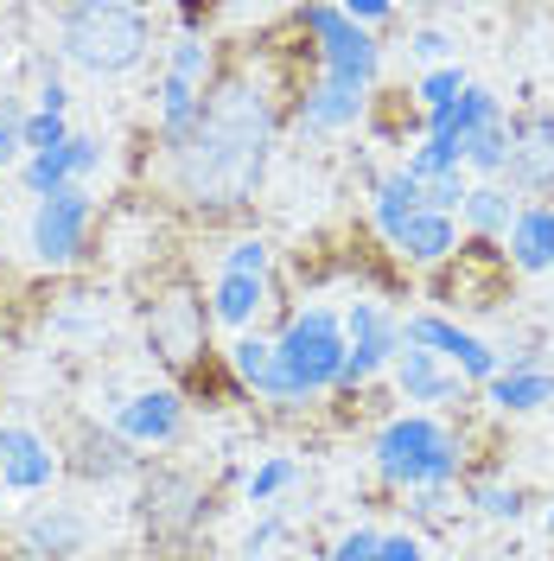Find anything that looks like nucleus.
<instances>
[{
  "instance_id": "f257e3e1",
  "label": "nucleus",
  "mask_w": 554,
  "mask_h": 561,
  "mask_svg": "<svg viewBox=\"0 0 554 561\" xmlns=\"http://www.w3.org/2000/svg\"><path fill=\"white\" fill-rule=\"evenodd\" d=\"M268 135H275V115L262 103V90H249V83L210 90L198 122L173 140L178 192L210 210L249 205V192L268 173Z\"/></svg>"
},
{
  "instance_id": "f03ea898",
  "label": "nucleus",
  "mask_w": 554,
  "mask_h": 561,
  "mask_svg": "<svg viewBox=\"0 0 554 561\" xmlns=\"http://www.w3.org/2000/svg\"><path fill=\"white\" fill-rule=\"evenodd\" d=\"M153 45V26L140 7H122V0H83V7H65L58 13V51H65L77 70L90 77H122L135 70Z\"/></svg>"
},
{
  "instance_id": "7ed1b4c3",
  "label": "nucleus",
  "mask_w": 554,
  "mask_h": 561,
  "mask_svg": "<svg viewBox=\"0 0 554 561\" xmlns=\"http://www.w3.org/2000/svg\"><path fill=\"white\" fill-rule=\"evenodd\" d=\"M338 370H345V319L332 307H307L275 339L268 402H300V396H319V389H338Z\"/></svg>"
},
{
  "instance_id": "20e7f679",
  "label": "nucleus",
  "mask_w": 554,
  "mask_h": 561,
  "mask_svg": "<svg viewBox=\"0 0 554 561\" xmlns=\"http://www.w3.org/2000/svg\"><path fill=\"white\" fill-rule=\"evenodd\" d=\"M377 472H382V485L440 491L459 472V440L434 415H402L377 434Z\"/></svg>"
},
{
  "instance_id": "39448f33",
  "label": "nucleus",
  "mask_w": 554,
  "mask_h": 561,
  "mask_svg": "<svg viewBox=\"0 0 554 561\" xmlns=\"http://www.w3.org/2000/svg\"><path fill=\"white\" fill-rule=\"evenodd\" d=\"M307 33L319 45V65H325V83L338 90H370L377 83V38L357 33L345 20V7H307Z\"/></svg>"
},
{
  "instance_id": "423d86ee",
  "label": "nucleus",
  "mask_w": 554,
  "mask_h": 561,
  "mask_svg": "<svg viewBox=\"0 0 554 561\" xmlns=\"http://www.w3.org/2000/svg\"><path fill=\"white\" fill-rule=\"evenodd\" d=\"M90 217H96V198L83 185H65L51 198H38L33 210V255L45 268H65L83 255V237H90Z\"/></svg>"
},
{
  "instance_id": "0eeeda50",
  "label": "nucleus",
  "mask_w": 554,
  "mask_h": 561,
  "mask_svg": "<svg viewBox=\"0 0 554 561\" xmlns=\"http://www.w3.org/2000/svg\"><path fill=\"white\" fill-rule=\"evenodd\" d=\"M389 357H402V325L382 313L377 300H357L345 319V370H338V389L370 383Z\"/></svg>"
},
{
  "instance_id": "6e6552de",
  "label": "nucleus",
  "mask_w": 554,
  "mask_h": 561,
  "mask_svg": "<svg viewBox=\"0 0 554 561\" xmlns=\"http://www.w3.org/2000/svg\"><path fill=\"white\" fill-rule=\"evenodd\" d=\"M402 345L434 351V357L459 364V377H472V383H490V377L504 370V357H497L485 339H472L465 325H452V319H440V313H415L408 325H402Z\"/></svg>"
},
{
  "instance_id": "1a4fd4ad",
  "label": "nucleus",
  "mask_w": 554,
  "mask_h": 561,
  "mask_svg": "<svg viewBox=\"0 0 554 561\" xmlns=\"http://www.w3.org/2000/svg\"><path fill=\"white\" fill-rule=\"evenodd\" d=\"M178 421H185V402H178L173 389H140L128 402H115V434L128 440V447H166L178 440Z\"/></svg>"
},
{
  "instance_id": "9d476101",
  "label": "nucleus",
  "mask_w": 554,
  "mask_h": 561,
  "mask_svg": "<svg viewBox=\"0 0 554 561\" xmlns=\"http://www.w3.org/2000/svg\"><path fill=\"white\" fill-rule=\"evenodd\" d=\"M510 185L517 192H554V115H529L510 128Z\"/></svg>"
},
{
  "instance_id": "9b49d317",
  "label": "nucleus",
  "mask_w": 554,
  "mask_h": 561,
  "mask_svg": "<svg viewBox=\"0 0 554 561\" xmlns=\"http://www.w3.org/2000/svg\"><path fill=\"white\" fill-rule=\"evenodd\" d=\"M96 167H103V140L70 135L65 147H51V153H33V160H26V192H33V198H51V192L77 185V179L96 173Z\"/></svg>"
},
{
  "instance_id": "f8f14e48",
  "label": "nucleus",
  "mask_w": 554,
  "mask_h": 561,
  "mask_svg": "<svg viewBox=\"0 0 554 561\" xmlns=\"http://www.w3.org/2000/svg\"><path fill=\"white\" fill-rule=\"evenodd\" d=\"M58 479V454L33 427H0V485L7 491H45Z\"/></svg>"
},
{
  "instance_id": "ddd939ff",
  "label": "nucleus",
  "mask_w": 554,
  "mask_h": 561,
  "mask_svg": "<svg viewBox=\"0 0 554 561\" xmlns=\"http://www.w3.org/2000/svg\"><path fill=\"white\" fill-rule=\"evenodd\" d=\"M490 122H504V108H497V96H490V90H478V83H465V96H459L452 108H440V115H427V135H434V140H452V147L465 153V147H472L478 135H485Z\"/></svg>"
},
{
  "instance_id": "4468645a",
  "label": "nucleus",
  "mask_w": 554,
  "mask_h": 561,
  "mask_svg": "<svg viewBox=\"0 0 554 561\" xmlns=\"http://www.w3.org/2000/svg\"><path fill=\"white\" fill-rule=\"evenodd\" d=\"M395 383H402L408 402H452V396H459V370H447L434 351L402 345V357H395Z\"/></svg>"
},
{
  "instance_id": "2eb2a0df",
  "label": "nucleus",
  "mask_w": 554,
  "mask_h": 561,
  "mask_svg": "<svg viewBox=\"0 0 554 561\" xmlns=\"http://www.w3.org/2000/svg\"><path fill=\"white\" fill-rule=\"evenodd\" d=\"M83 517L70 511V504H51V511H33L26 517V549L45 561H65V556H83Z\"/></svg>"
},
{
  "instance_id": "dca6fc26",
  "label": "nucleus",
  "mask_w": 554,
  "mask_h": 561,
  "mask_svg": "<svg viewBox=\"0 0 554 561\" xmlns=\"http://www.w3.org/2000/svg\"><path fill=\"white\" fill-rule=\"evenodd\" d=\"M510 262H517L522 275L554 268V205L517 210V224H510Z\"/></svg>"
},
{
  "instance_id": "f3484780",
  "label": "nucleus",
  "mask_w": 554,
  "mask_h": 561,
  "mask_svg": "<svg viewBox=\"0 0 554 561\" xmlns=\"http://www.w3.org/2000/svg\"><path fill=\"white\" fill-rule=\"evenodd\" d=\"M395 249H402L408 262H420V268H434V262H447L452 249H459V230H452V217H440V210H415V217L402 224Z\"/></svg>"
},
{
  "instance_id": "a211bd4d",
  "label": "nucleus",
  "mask_w": 554,
  "mask_h": 561,
  "mask_svg": "<svg viewBox=\"0 0 554 561\" xmlns=\"http://www.w3.org/2000/svg\"><path fill=\"white\" fill-rule=\"evenodd\" d=\"M268 300V275H243V268H223L217 275V294H210V319L223 325H249Z\"/></svg>"
},
{
  "instance_id": "6ab92c4d",
  "label": "nucleus",
  "mask_w": 554,
  "mask_h": 561,
  "mask_svg": "<svg viewBox=\"0 0 554 561\" xmlns=\"http://www.w3.org/2000/svg\"><path fill=\"white\" fill-rule=\"evenodd\" d=\"M459 210H465V224H472V237H478V243H497V237H510V224H517L510 185H472Z\"/></svg>"
},
{
  "instance_id": "aec40b11",
  "label": "nucleus",
  "mask_w": 554,
  "mask_h": 561,
  "mask_svg": "<svg viewBox=\"0 0 554 561\" xmlns=\"http://www.w3.org/2000/svg\"><path fill=\"white\" fill-rule=\"evenodd\" d=\"M363 115V96L357 90H338V83H319L300 108V135H332V128H350Z\"/></svg>"
},
{
  "instance_id": "412c9836",
  "label": "nucleus",
  "mask_w": 554,
  "mask_h": 561,
  "mask_svg": "<svg viewBox=\"0 0 554 561\" xmlns=\"http://www.w3.org/2000/svg\"><path fill=\"white\" fill-rule=\"evenodd\" d=\"M490 402H497L504 415L549 409V402H554V377H549V370H497V377H490Z\"/></svg>"
},
{
  "instance_id": "4be33fe9",
  "label": "nucleus",
  "mask_w": 554,
  "mask_h": 561,
  "mask_svg": "<svg viewBox=\"0 0 554 561\" xmlns=\"http://www.w3.org/2000/svg\"><path fill=\"white\" fill-rule=\"evenodd\" d=\"M415 210H427V205H420V179H408V173H389V179L377 185V230L389 237V243L402 237V224H408Z\"/></svg>"
},
{
  "instance_id": "5701e85b",
  "label": "nucleus",
  "mask_w": 554,
  "mask_h": 561,
  "mask_svg": "<svg viewBox=\"0 0 554 561\" xmlns=\"http://www.w3.org/2000/svg\"><path fill=\"white\" fill-rule=\"evenodd\" d=\"M83 479H122L128 472V440L122 434H96V427H83V440H77V459H70Z\"/></svg>"
},
{
  "instance_id": "b1692460",
  "label": "nucleus",
  "mask_w": 554,
  "mask_h": 561,
  "mask_svg": "<svg viewBox=\"0 0 554 561\" xmlns=\"http://www.w3.org/2000/svg\"><path fill=\"white\" fill-rule=\"evenodd\" d=\"M147 517H153V524H192V517H198V485L160 472V479L147 485Z\"/></svg>"
},
{
  "instance_id": "393cba45",
  "label": "nucleus",
  "mask_w": 554,
  "mask_h": 561,
  "mask_svg": "<svg viewBox=\"0 0 554 561\" xmlns=\"http://www.w3.org/2000/svg\"><path fill=\"white\" fill-rule=\"evenodd\" d=\"M230 370H236L255 396H268V383H275V345H268V339H236V345H230Z\"/></svg>"
},
{
  "instance_id": "a878e982",
  "label": "nucleus",
  "mask_w": 554,
  "mask_h": 561,
  "mask_svg": "<svg viewBox=\"0 0 554 561\" xmlns=\"http://www.w3.org/2000/svg\"><path fill=\"white\" fill-rule=\"evenodd\" d=\"M408 179H440V173H465V153L452 147V140H420L415 153H408V167H402Z\"/></svg>"
},
{
  "instance_id": "bb28decb",
  "label": "nucleus",
  "mask_w": 554,
  "mask_h": 561,
  "mask_svg": "<svg viewBox=\"0 0 554 561\" xmlns=\"http://www.w3.org/2000/svg\"><path fill=\"white\" fill-rule=\"evenodd\" d=\"M420 108H427V115H440V108H452L459 103V96H465V70L459 65H440V70H427V77H420Z\"/></svg>"
},
{
  "instance_id": "cd10ccee",
  "label": "nucleus",
  "mask_w": 554,
  "mask_h": 561,
  "mask_svg": "<svg viewBox=\"0 0 554 561\" xmlns=\"http://www.w3.org/2000/svg\"><path fill=\"white\" fill-rule=\"evenodd\" d=\"M293 479H300L293 459H268V466H255V472H249V504H275Z\"/></svg>"
},
{
  "instance_id": "c85d7f7f",
  "label": "nucleus",
  "mask_w": 554,
  "mask_h": 561,
  "mask_svg": "<svg viewBox=\"0 0 554 561\" xmlns=\"http://www.w3.org/2000/svg\"><path fill=\"white\" fill-rule=\"evenodd\" d=\"M70 128H65V115H26L20 122V147H26V160L33 153H51V147H65Z\"/></svg>"
},
{
  "instance_id": "c756f323",
  "label": "nucleus",
  "mask_w": 554,
  "mask_h": 561,
  "mask_svg": "<svg viewBox=\"0 0 554 561\" xmlns=\"http://www.w3.org/2000/svg\"><path fill=\"white\" fill-rule=\"evenodd\" d=\"M472 504H478L485 517H497V524H517L522 517V491L517 485H478L472 491Z\"/></svg>"
},
{
  "instance_id": "7c9ffc66",
  "label": "nucleus",
  "mask_w": 554,
  "mask_h": 561,
  "mask_svg": "<svg viewBox=\"0 0 554 561\" xmlns=\"http://www.w3.org/2000/svg\"><path fill=\"white\" fill-rule=\"evenodd\" d=\"M408 51H415L420 65H434V70H440V65H447V58H452V38L440 33V26H420V33L408 38Z\"/></svg>"
},
{
  "instance_id": "2f4dec72",
  "label": "nucleus",
  "mask_w": 554,
  "mask_h": 561,
  "mask_svg": "<svg viewBox=\"0 0 554 561\" xmlns=\"http://www.w3.org/2000/svg\"><path fill=\"white\" fill-rule=\"evenodd\" d=\"M332 561H382V536L377 529H350L345 542L332 549Z\"/></svg>"
},
{
  "instance_id": "473e14b6",
  "label": "nucleus",
  "mask_w": 554,
  "mask_h": 561,
  "mask_svg": "<svg viewBox=\"0 0 554 561\" xmlns=\"http://www.w3.org/2000/svg\"><path fill=\"white\" fill-rule=\"evenodd\" d=\"M223 268H243V275H268V243H262V237L236 243L230 255H223Z\"/></svg>"
},
{
  "instance_id": "72a5a7b5",
  "label": "nucleus",
  "mask_w": 554,
  "mask_h": 561,
  "mask_svg": "<svg viewBox=\"0 0 554 561\" xmlns=\"http://www.w3.org/2000/svg\"><path fill=\"white\" fill-rule=\"evenodd\" d=\"M345 20L357 26V33H370V26H389V20H395V7H389V0H350Z\"/></svg>"
},
{
  "instance_id": "f704fd0d",
  "label": "nucleus",
  "mask_w": 554,
  "mask_h": 561,
  "mask_svg": "<svg viewBox=\"0 0 554 561\" xmlns=\"http://www.w3.org/2000/svg\"><path fill=\"white\" fill-rule=\"evenodd\" d=\"M65 108H70V90L58 77H45V83H38V115H65Z\"/></svg>"
},
{
  "instance_id": "c9c22d12",
  "label": "nucleus",
  "mask_w": 554,
  "mask_h": 561,
  "mask_svg": "<svg viewBox=\"0 0 554 561\" xmlns=\"http://www.w3.org/2000/svg\"><path fill=\"white\" fill-rule=\"evenodd\" d=\"M20 122H26V115H7V122H0V167H13V160L26 153V147H20Z\"/></svg>"
},
{
  "instance_id": "e433bc0d",
  "label": "nucleus",
  "mask_w": 554,
  "mask_h": 561,
  "mask_svg": "<svg viewBox=\"0 0 554 561\" xmlns=\"http://www.w3.org/2000/svg\"><path fill=\"white\" fill-rule=\"evenodd\" d=\"M382 561H427V549L415 536H382Z\"/></svg>"
},
{
  "instance_id": "4c0bfd02",
  "label": "nucleus",
  "mask_w": 554,
  "mask_h": 561,
  "mask_svg": "<svg viewBox=\"0 0 554 561\" xmlns=\"http://www.w3.org/2000/svg\"><path fill=\"white\" fill-rule=\"evenodd\" d=\"M275 536H280V517H262V524L249 529V556H262V549H268Z\"/></svg>"
},
{
  "instance_id": "58836bf2",
  "label": "nucleus",
  "mask_w": 554,
  "mask_h": 561,
  "mask_svg": "<svg viewBox=\"0 0 554 561\" xmlns=\"http://www.w3.org/2000/svg\"><path fill=\"white\" fill-rule=\"evenodd\" d=\"M7 115H13V108H7V103H0V122H7Z\"/></svg>"
},
{
  "instance_id": "ea45409f",
  "label": "nucleus",
  "mask_w": 554,
  "mask_h": 561,
  "mask_svg": "<svg viewBox=\"0 0 554 561\" xmlns=\"http://www.w3.org/2000/svg\"><path fill=\"white\" fill-rule=\"evenodd\" d=\"M549 536H554V511H549Z\"/></svg>"
}]
</instances>
